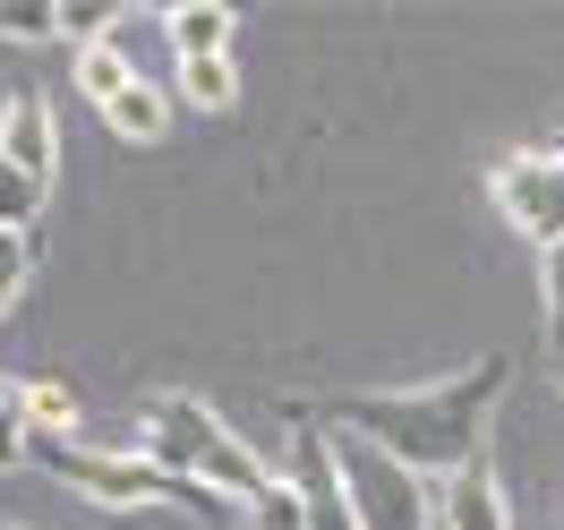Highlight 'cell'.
<instances>
[{
    "mask_svg": "<svg viewBox=\"0 0 564 530\" xmlns=\"http://www.w3.org/2000/svg\"><path fill=\"white\" fill-rule=\"evenodd\" d=\"M513 386V359L488 351L470 359L462 377H436V386H402V393H334V402H300L308 420H325L334 436H359V445H377L393 454L402 470H420V479H462L470 462H488V420L496 402Z\"/></svg>",
    "mask_w": 564,
    "mask_h": 530,
    "instance_id": "1",
    "label": "cell"
},
{
    "mask_svg": "<svg viewBox=\"0 0 564 530\" xmlns=\"http://www.w3.org/2000/svg\"><path fill=\"white\" fill-rule=\"evenodd\" d=\"M138 454L163 462V470H180V479H206V488L240 496V505L282 479V470H265V454L240 445L231 420H223L214 402H197V393H154V402H145L138 411Z\"/></svg>",
    "mask_w": 564,
    "mask_h": 530,
    "instance_id": "2",
    "label": "cell"
},
{
    "mask_svg": "<svg viewBox=\"0 0 564 530\" xmlns=\"http://www.w3.org/2000/svg\"><path fill=\"white\" fill-rule=\"evenodd\" d=\"M35 462L61 470L77 496H95L111 513H138V505H172V470L145 462L138 445H69V436H35Z\"/></svg>",
    "mask_w": 564,
    "mask_h": 530,
    "instance_id": "3",
    "label": "cell"
},
{
    "mask_svg": "<svg viewBox=\"0 0 564 530\" xmlns=\"http://www.w3.org/2000/svg\"><path fill=\"white\" fill-rule=\"evenodd\" d=\"M334 445H343V470H351L359 530H436V488L420 470H402L393 454L359 445V436H334Z\"/></svg>",
    "mask_w": 564,
    "mask_h": 530,
    "instance_id": "4",
    "label": "cell"
},
{
    "mask_svg": "<svg viewBox=\"0 0 564 530\" xmlns=\"http://www.w3.org/2000/svg\"><path fill=\"white\" fill-rule=\"evenodd\" d=\"M488 197H496V214L547 257V248L564 240V138L556 145H530V154H513V163H496Z\"/></svg>",
    "mask_w": 564,
    "mask_h": 530,
    "instance_id": "5",
    "label": "cell"
},
{
    "mask_svg": "<svg viewBox=\"0 0 564 530\" xmlns=\"http://www.w3.org/2000/svg\"><path fill=\"white\" fill-rule=\"evenodd\" d=\"M282 479L300 488V513H308V530H359V505H351V470H343V445H334V428L308 420L300 402H291V462H282Z\"/></svg>",
    "mask_w": 564,
    "mask_h": 530,
    "instance_id": "6",
    "label": "cell"
},
{
    "mask_svg": "<svg viewBox=\"0 0 564 530\" xmlns=\"http://www.w3.org/2000/svg\"><path fill=\"white\" fill-rule=\"evenodd\" d=\"M52 154H61L52 104H43L35 86H9V104H0V163H18L26 180H43V188H52Z\"/></svg>",
    "mask_w": 564,
    "mask_h": 530,
    "instance_id": "7",
    "label": "cell"
},
{
    "mask_svg": "<svg viewBox=\"0 0 564 530\" xmlns=\"http://www.w3.org/2000/svg\"><path fill=\"white\" fill-rule=\"evenodd\" d=\"M436 530H513V505H505L488 462H470L462 479L436 488Z\"/></svg>",
    "mask_w": 564,
    "mask_h": 530,
    "instance_id": "8",
    "label": "cell"
},
{
    "mask_svg": "<svg viewBox=\"0 0 564 530\" xmlns=\"http://www.w3.org/2000/svg\"><path fill=\"white\" fill-rule=\"evenodd\" d=\"M231 9L223 0H180V9H163V35H172V52L180 61H223L231 52Z\"/></svg>",
    "mask_w": 564,
    "mask_h": 530,
    "instance_id": "9",
    "label": "cell"
},
{
    "mask_svg": "<svg viewBox=\"0 0 564 530\" xmlns=\"http://www.w3.org/2000/svg\"><path fill=\"white\" fill-rule=\"evenodd\" d=\"M95 111H104V120H111L129 145H154L163 129H172V95H163L154 77H129V86H120V95H104Z\"/></svg>",
    "mask_w": 564,
    "mask_h": 530,
    "instance_id": "10",
    "label": "cell"
},
{
    "mask_svg": "<svg viewBox=\"0 0 564 530\" xmlns=\"http://www.w3.org/2000/svg\"><path fill=\"white\" fill-rule=\"evenodd\" d=\"M18 420L35 428V436H77V393L61 377H26L18 386Z\"/></svg>",
    "mask_w": 564,
    "mask_h": 530,
    "instance_id": "11",
    "label": "cell"
},
{
    "mask_svg": "<svg viewBox=\"0 0 564 530\" xmlns=\"http://www.w3.org/2000/svg\"><path fill=\"white\" fill-rule=\"evenodd\" d=\"M180 95H188L197 111H231V95H240L231 52H223V61H180Z\"/></svg>",
    "mask_w": 564,
    "mask_h": 530,
    "instance_id": "12",
    "label": "cell"
},
{
    "mask_svg": "<svg viewBox=\"0 0 564 530\" xmlns=\"http://www.w3.org/2000/svg\"><path fill=\"white\" fill-rule=\"evenodd\" d=\"M129 52H120V35L111 43H86V52H77V86H86V104H104V95H120V86H129Z\"/></svg>",
    "mask_w": 564,
    "mask_h": 530,
    "instance_id": "13",
    "label": "cell"
},
{
    "mask_svg": "<svg viewBox=\"0 0 564 530\" xmlns=\"http://www.w3.org/2000/svg\"><path fill=\"white\" fill-rule=\"evenodd\" d=\"M43 197H52L43 180H26L18 163H0V231H26V223L43 214Z\"/></svg>",
    "mask_w": 564,
    "mask_h": 530,
    "instance_id": "14",
    "label": "cell"
},
{
    "mask_svg": "<svg viewBox=\"0 0 564 530\" xmlns=\"http://www.w3.org/2000/svg\"><path fill=\"white\" fill-rule=\"evenodd\" d=\"M248 530H308V513H300V488H291V479H274L265 496H248Z\"/></svg>",
    "mask_w": 564,
    "mask_h": 530,
    "instance_id": "15",
    "label": "cell"
},
{
    "mask_svg": "<svg viewBox=\"0 0 564 530\" xmlns=\"http://www.w3.org/2000/svg\"><path fill=\"white\" fill-rule=\"evenodd\" d=\"M61 35L86 52V43H111V35H120V18H111L104 0H69V9H61Z\"/></svg>",
    "mask_w": 564,
    "mask_h": 530,
    "instance_id": "16",
    "label": "cell"
},
{
    "mask_svg": "<svg viewBox=\"0 0 564 530\" xmlns=\"http://www.w3.org/2000/svg\"><path fill=\"white\" fill-rule=\"evenodd\" d=\"M0 35H9V43H52V35H61V9H35V0H9V9H0Z\"/></svg>",
    "mask_w": 564,
    "mask_h": 530,
    "instance_id": "17",
    "label": "cell"
},
{
    "mask_svg": "<svg viewBox=\"0 0 564 530\" xmlns=\"http://www.w3.org/2000/svg\"><path fill=\"white\" fill-rule=\"evenodd\" d=\"M26 274H35V240L26 231H0V309L26 291Z\"/></svg>",
    "mask_w": 564,
    "mask_h": 530,
    "instance_id": "18",
    "label": "cell"
},
{
    "mask_svg": "<svg viewBox=\"0 0 564 530\" xmlns=\"http://www.w3.org/2000/svg\"><path fill=\"white\" fill-rule=\"evenodd\" d=\"M539 291H547V334H556V351H564V240L539 257Z\"/></svg>",
    "mask_w": 564,
    "mask_h": 530,
    "instance_id": "19",
    "label": "cell"
},
{
    "mask_svg": "<svg viewBox=\"0 0 564 530\" xmlns=\"http://www.w3.org/2000/svg\"><path fill=\"white\" fill-rule=\"evenodd\" d=\"M18 462H35V428L18 420V402H0V470H18Z\"/></svg>",
    "mask_w": 564,
    "mask_h": 530,
    "instance_id": "20",
    "label": "cell"
},
{
    "mask_svg": "<svg viewBox=\"0 0 564 530\" xmlns=\"http://www.w3.org/2000/svg\"><path fill=\"white\" fill-rule=\"evenodd\" d=\"M0 530H26V522H0Z\"/></svg>",
    "mask_w": 564,
    "mask_h": 530,
    "instance_id": "21",
    "label": "cell"
}]
</instances>
